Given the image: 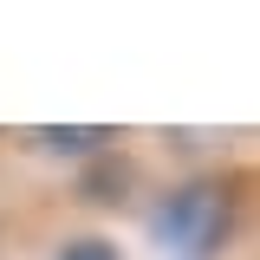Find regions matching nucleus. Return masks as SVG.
I'll list each match as a JSON object with an SVG mask.
<instances>
[{
  "label": "nucleus",
  "instance_id": "nucleus-2",
  "mask_svg": "<svg viewBox=\"0 0 260 260\" xmlns=\"http://www.w3.org/2000/svg\"><path fill=\"white\" fill-rule=\"evenodd\" d=\"M26 143L52 162H91L117 143V130L111 124H39V130H26Z\"/></svg>",
  "mask_w": 260,
  "mask_h": 260
},
{
  "label": "nucleus",
  "instance_id": "nucleus-3",
  "mask_svg": "<svg viewBox=\"0 0 260 260\" xmlns=\"http://www.w3.org/2000/svg\"><path fill=\"white\" fill-rule=\"evenodd\" d=\"M130 189V162L117 156V150H104V156H91V169H85V202H98V208H111V202H124Z\"/></svg>",
  "mask_w": 260,
  "mask_h": 260
},
{
  "label": "nucleus",
  "instance_id": "nucleus-1",
  "mask_svg": "<svg viewBox=\"0 0 260 260\" xmlns=\"http://www.w3.org/2000/svg\"><path fill=\"white\" fill-rule=\"evenodd\" d=\"M143 228H150V247H162L169 260H208L234 234V195H228V182H208V176L176 182L169 195H156Z\"/></svg>",
  "mask_w": 260,
  "mask_h": 260
},
{
  "label": "nucleus",
  "instance_id": "nucleus-4",
  "mask_svg": "<svg viewBox=\"0 0 260 260\" xmlns=\"http://www.w3.org/2000/svg\"><path fill=\"white\" fill-rule=\"evenodd\" d=\"M52 260H124V247L111 241V234H65Z\"/></svg>",
  "mask_w": 260,
  "mask_h": 260
}]
</instances>
